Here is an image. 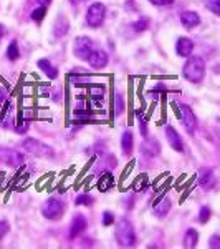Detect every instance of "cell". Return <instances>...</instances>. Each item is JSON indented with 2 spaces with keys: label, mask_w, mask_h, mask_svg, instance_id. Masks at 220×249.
Returning a JSON list of instances; mask_svg holds the SVG:
<instances>
[{
  "label": "cell",
  "mask_w": 220,
  "mask_h": 249,
  "mask_svg": "<svg viewBox=\"0 0 220 249\" xmlns=\"http://www.w3.org/2000/svg\"><path fill=\"white\" fill-rule=\"evenodd\" d=\"M199 184L204 188H212L215 184V178H214V171L210 168H202L199 171Z\"/></svg>",
  "instance_id": "cell-15"
},
{
  "label": "cell",
  "mask_w": 220,
  "mask_h": 249,
  "mask_svg": "<svg viewBox=\"0 0 220 249\" xmlns=\"http://www.w3.org/2000/svg\"><path fill=\"white\" fill-rule=\"evenodd\" d=\"M22 148L35 156H42V158H51V156H53V150H51L48 144L38 142V140H33V138L23 140Z\"/></svg>",
  "instance_id": "cell-3"
},
{
  "label": "cell",
  "mask_w": 220,
  "mask_h": 249,
  "mask_svg": "<svg viewBox=\"0 0 220 249\" xmlns=\"http://www.w3.org/2000/svg\"><path fill=\"white\" fill-rule=\"evenodd\" d=\"M68 29H70V25H68V20L65 15H60L57 18V22H55V35L57 37H65L68 34Z\"/></svg>",
  "instance_id": "cell-18"
},
{
  "label": "cell",
  "mask_w": 220,
  "mask_h": 249,
  "mask_svg": "<svg viewBox=\"0 0 220 249\" xmlns=\"http://www.w3.org/2000/svg\"><path fill=\"white\" fill-rule=\"evenodd\" d=\"M141 151L144 155H147V156H156V155H159V151H161V144H159L157 140L147 138L146 142L142 143Z\"/></svg>",
  "instance_id": "cell-14"
},
{
  "label": "cell",
  "mask_w": 220,
  "mask_h": 249,
  "mask_svg": "<svg viewBox=\"0 0 220 249\" xmlns=\"http://www.w3.org/2000/svg\"><path fill=\"white\" fill-rule=\"evenodd\" d=\"M182 75L192 83L202 82L204 75H205V62L201 57H189L184 65Z\"/></svg>",
  "instance_id": "cell-1"
},
{
  "label": "cell",
  "mask_w": 220,
  "mask_h": 249,
  "mask_svg": "<svg viewBox=\"0 0 220 249\" xmlns=\"http://www.w3.org/2000/svg\"><path fill=\"white\" fill-rule=\"evenodd\" d=\"M113 223H114V214L110 211H106L105 214H103V224H105V226H110V224H113Z\"/></svg>",
  "instance_id": "cell-30"
},
{
  "label": "cell",
  "mask_w": 220,
  "mask_h": 249,
  "mask_svg": "<svg viewBox=\"0 0 220 249\" xmlns=\"http://www.w3.org/2000/svg\"><path fill=\"white\" fill-rule=\"evenodd\" d=\"M75 203H77L78 206H91V204H93V198H91L90 195H79Z\"/></svg>",
  "instance_id": "cell-25"
},
{
  "label": "cell",
  "mask_w": 220,
  "mask_h": 249,
  "mask_svg": "<svg viewBox=\"0 0 220 249\" xmlns=\"http://www.w3.org/2000/svg\"><path fill=\"white\" fill-rule=\"evenodd\" d=\"M0 161L10 166H20L23 163V156L14 150H0Z\"/></svg>",
  "instance_id": "cell-9"
},
{
  "label": "cell",
  "mask_w": 220,
  "mask_h": 249,
  "mask_svg": "<svg viewBox=\"0 0 220 249\" xmlns=\"http://www.w3.org/2000/svg\"><path fill=\"white\" fill-rule=\"evenodd\" d=\"M37 2L40 3V5L47 7V5H50V2H51V0H37Z\"/></svg>",
  "instance_id": "cell-36"
},
{
  "label": "cell",
  "mask_w": 220,
  "mask_h": 249,
  "mask_svg": "<svg viewBox=\"0 0 220 249\" xmlns=\"http://www.w3.org/2000/svg\"><path fill=\"white\" fill-rule=\"evenodd\" d=\"M139 116V130H141V133H142V136H147V128H146V120L142 118V113L141 111H138L136 113Z\"/></svg>",
  "instance_id": "cell-29"
},
{
  "label": "cell",
  "mask_w": 220,
  "mask_h": 249,
  "mask_svg": "<svg viewBox=\"0 0 220 249\" xmlns=\"http://www.w3.org/2000/svg\"><path fill=\"white\" fill-rule=\"evenodd\" d=\"M133 144H134V140H133V133L129 130H126L123 133V138H121V148H123V153L125 155H129L133 151Z\"/></svg>",
  "instance_id": "cell-19"
},
{
  "label": "cell",
  "mask_w": 220,
  "mask_h": 249,
  "mask_svg": "<svg viewBox=\"0 0 220 249\" xmlns=\"http://www.w3.org/2000/svg\"><path fill=\"white\" fill-rule=\"evenodd\" d=\"M70 2H71V3H78L79 0H70Z\"/></svg>",
  "instance_id": "cell-38"
},
{
  "label": "cell",
  "mask_w": 220,
  "mask_h": 249,
  "mask_svg": "<svg viewBox=\"0 0 220 249\" xmlns=\"http://www.w3.org/2000/svg\"><path fill=\"white\" fill-rule=\"evenodd\" d=\"M105 17H106V7L103 3L96 2L86 12V23L90 27H93V29H96V27H99L105 22Z\"/></svg>",
  "instance_id": "cell-5"
},
{
  "label": "cell",
  "mask_w": 220,
  "mask_h": 249,
  "mask_svg": "<svg viewBox=\"0 0 220 249\" xmlns=\"http://www.w3.org/2000/svg\"><path fill=\"white\" fill-rule=\"evenodd\" d=\"M153 210H154V213L157 216L167 214V213H169V210H171V199L167 198V196H162V198L159 199V201L153 206Z\"/></svg>",
  "instance_id": "cell-17"
},
{
  "label": "cell",
  "mask_w": 220,
  "mask_h": 249,
  "mask_svg": "<svg viewBox=\"0 0 220 249\" xmlns=\"http://www.w3.org/2000/svg\"><path fill=\"white\" fill-rule=\"evenodd\" d=\"M166 135H167V140H169L171 146H173L175 151H182L184 150V143L181 140V135H177V131H175L173 126L166 128Z\"/></svg>",
  "instance_id": "cell-13"
},
{
  "label": "cell",
  "mask_w": 220,
  "mask_h": 249,
  "mask_svg": "<svg viewBox=\"0 0 220 249\" xmlns=\"http://www.w3.org/2000/svg\"><path fill=\"white\" fill-rule=\"evenodd\" d=\"M2 35H3V25L0 23V38H2Z\"/></svg>",
  "instance_id": "cell-37"
},
{
  "label": "cell",
  "mask_w": 220,
  "mask_h": 249,
  "mask_svg": "<svg viewBox=\"0 0 220 249\" xmlns=\"http://www.w3.org/2000/svg\"><path fill=\"white\" fill-rule=\"evenodd\" d=\"M20 57V52H18V43L17 42H12L9 48H7V58L12 60V62H15V60H18Z\"/></svg>",
  "instance_id": "cell-22"
},
{
  "label": "cell",
  "mask_w": 220,
  "mask_h": 249,
  "mask_svg": "<svg viewBox=\"0 0 220 249\" xmlns=\"http://www.w3.org/2000/svg\"><path fill=\"white\" fill-rule=\"evenodd\" d=\"M147 25H149V20H147V18H141V20H138V22L133 23V29L136 32H144V30L147 29Z\"/></svg>",
  "instance_id": "cell-26"
},
{
  "label": "cell",
  "mask_w": 220,
  "mask_h": 249,
  "mask_svg": "<svg viewBox=\"0 0 220 249\" xmlns=\"http://www.w3.org/2000/svg\"><path fill=\"white\" fill-rule=\"evenodd\" d=\"M205 7L214 15H220V0H205Z\"/></svg>",
  "instance_id": "cell-23"
},
{
  "label": "cell",
  "mask_w": 220,
  "mask_h": 249,
  "mask_svg": "<svg viewBox=\"0 0 220 249\" xmlns=\"http://www.w3.org/2000/svg\"><path fill=\"white\" fill-rule=\"evenodd\" d=\"M91 91H93V96H94V98H103V93H105V90H103L101 87H94Z\"/></svg>",
  "instance_id": "cell-34"
},
{
  "label": "cell",
  "mask_w": 220,
  "mask_h": 249,
  "mask_svg": "<svg viewBox=\"0 0 220 249\" xmlns=\"http://www.w3.org/2000/svg\"><path fill=\"white\" fill-rule=\"evenodd\" d=\"M209 219H210V208H207V206L201 208V214H199V221H201V223H207Z\"/></svg>",
  "instance_id": "cell-27"
},
{
  "label": "cell",
  "mask_w": 220,
  "mask_h": 249,
  "mask_svg": "<svg viewBox=\"0 0 220 249\" xmlns=\"http://www.w3.org/2000/svg\"><path fill=\"white\" fill-rule=\"evenodd\" d=\"M114 236H116L118 244H119V246H123V248H133L136 244L134 228H133V224H131V221H127V219L119 221L118 226H116Z\"/></svg>",
  "instance_id": "cell-2"
},
{
  "label": "cell",
  "mask_w": 220,
  "mask_h": 249,
  "mask_svg": "<svg viewBox=\"0 0 220 249\" xmlns=\"http://www.w3.org/2000/svg\"><path fill=\"white\" fill-rule=\"evenodd\" d=\"M177 115L181 118V122L184 124V128L187 130V133L194 135L197 130V118H195L194 111L190 110L189 105H179L177 107Z\"/></svg>",
  "instance_id": "cell-6"
},
{
  "label": "cell",
  "mask_w": 220,
  "mask_h": 249,
  "mask_svg": "<svg viewBox=\"0 0 220 249\" xmlns=\"http://www.w3.org/2000/svg\"><path fill=\"white\" fill-rule=\"evenodd\" d=\"M175 50H177V53L181 55V57H190L192 50H194V43H192L187 37H181L177 40Z\"/></svg>",
  "instance_id": "cell-12"
},
{
  "label": "cell",
  "mask_w": 220,
  "mask_h": 249,
  "mask_svg": "<svg viewBox=\"0 0 220 249\" xmlns=\"http://www.w3.org/2000/svg\"><path fill=\"white\" fill-rule=\"evenodd\" d=\"M181 22L187 30H192L201 23V17L195 12H184V14H181Z\"/></svg>",
  "instance_id": "cell-11"
},
{
  "label": "cell",
  "mask_w": 220,
  "mask_h": 249,
  "mask_svg": "<svg viewBox=\"0 0 220 249\" xmlns=\"http://www.w3.org/2000/svg\"><path fill=\"white\" fill-rule=\"evenodd\" d=\"M197 241H199V232L195 230H189L184 236V248L192 249L197 246Z\"/></svg>",
  "instance_id": "cell-21"
},
{
  "label": "cell",
  "mask_w": 220,
  "mask_h": 249,
  "mask_svg": "<svg viewBox=\"0 0 220 249\" xmlns=\"http://www.w3.org/2000/svg\"><path fill=\"white\" fill-rule=\"evenodd\" d=\"M42 213H43V216H45L47 219L57 221V219L62 218L63 213H65V204H63L62 201H58V199H55V198H50V199H47V201L43 203Z\"/></svg>",
  "instance_id": "cell-4"
},
{
  "label": "cell",
  "mask_w": 220,
  "mask_h": 249,
  "mask_svg": "<svg viewBox=\"0 0 220 249\" xmlns=\"http://www.w3.org/2000/svg\"><path fill=\"white\" fill-rule=\"evenodd\" d=\"M47 14V7H38V9H35L31 12V20H35V22H42L43 17H45Z\"/></svg>",
  "instance_id": "cell-24"
},
{
  "label": "cell",
  "mask_w": 220,
  "mask_h": 249,
  "mask_svg": "<svg viewBox=\"0 0 220 249\" xmlns=\"http://www.w3.org/2000/svg\"><path fill=\"white\" fill-rule=\"evenodd\" d=\"M123 110H125V100H123L121 95H116V115H121Z\"/></svg>",
  "instance_id": "cell-28"
},
{
  "label": "cell",
  "mask_w": 220,
  "mask_h": 249,
  "mask_svg": "<svg viewBox=\"0 0 220 249\" xmlns=\"http://www.w3.org/2000/svg\"><path fill=\"white\" fill-rule=\"evenodd\" d=\"M86 228V218L83 214H77L71 221V228H70V236L71 238H77V236L81 234Z\"/></svg>",
  "instance_id": "cell-10"
},
{
  "label": "cell",
  "mask_w": 220,
  "mask_h": 249,
  "mask_svg": "<svg viewBox=\"0 0 220 249\" xmlns=\"http://www.w3.org/2000/svg\"><path fill=\"white\" fill-rule=\"evenodd\" d=\"M210 248L212 249H219L220 248V236L219 234H214L210 238Z\"/></svg>",
  "instance_id": "cell-33"
},
{
  "label": "cell",
  "mask_w": 220,
  "mask_h": 249,
  "mask_svg": "<svg viewBox=\"0 0 220 249\" xmlns=\"http://www.w3.org/2000/svg\"><path fill=\"white\" fill-rule=\"evenodd\" d=\"M153 5H157V7H164V5H173L174 0H149Z\"/></svg>",
  "instance_id": "cell-32"
},
{
  "label": "cell",
  "mask_w": 220,
  "mask_h": 249,
  "mask_svg": "<svg viewBox=\"0 0 220 249\" xmlns=\"http://www.w3.org/2000/svg\"><path fill=\"white\" fill-rule=\"evenodd\" d=\"M113 184H114L113 175H111V173H103L101 178H99V181H98V190L99 191H108L110 188H113Z\"/></svg>",
  "instance_id": "cell-20"
},
{
  "label": "cell",
  "mask_w": 220,
  "mask_h": 249,
  "mask_svg": "<svg viewBox=\"0 0 220 249\" xmlns=\"http://www.w3.org/2000/svg\"><path fill=\"white\" fill-rule=\"evenodd\" d=\"M88 62L93 68H105L108 65V53L105 50H99V48H94L93 52L88 57Z\"/></svg>",
  "instance_id": "cell-8"
},
{
  "label": "cell",
  "mask_w": 220,
  "mask_h": 249,
  "mask_svg": "<svg viewBox=\"0 0 220 249\" xmlns=\"http://www.w3.org/2000/svg\"><path fill=\"white\" fill-rule=\"evenodd\" d=\"M94 50V43L91 38L88 37H78L75 40V47H73V52L75 55L79 58V60H88L90 53Z\"/></svg>",
  "instance_id": "cell-7"
},
{
  "label": "cell",
  "mask_w": 220,
  "mask_h": 249,
  "mask_svg": "<svg viewBox=\"0 0 220 249\" xmlns=\"http://www.w3.org/2000/svg\"><path fill=\"white\" fill-rule=\"evenodd\" d=\"M9 223L7 221H0V241H2L3 238H5V234L9 232Z\"/></svg>",
  "instance_id": "cell-31"
},
{
  "label": "cell",
  "mask_w": 220,
  "mask_h": 249,
  "mask_svg": "<svg viewBox=\"0 0 220 249\" xmlns=\"http://www.w3.org/2000/svg\"><path fill=\"white\" fill-rule=\"evenodd\" d=\"M38 68H42V71L47 75L48 78L55 80V78L58 77V70H57V68H55L53 65H51L50 60H47V58L38 60Z\"/></svg>",
  "instance_id": "cell-16"
},
{
  "label": "cell",
  "mask_w": 220,
  "mask_h": 249,
  "mask_svg": "<svg viewBox=\"0 0 220 249\" xmlns=\"http://www.w3.org/2000/svg\"><path fill=\"white\" fill-rule=\"evenodd\" d=\"M7 100V90L5 88H0V107H2V103Z\"/></svg>",
  "instance_id": "cell-35"
}]
</instances>
